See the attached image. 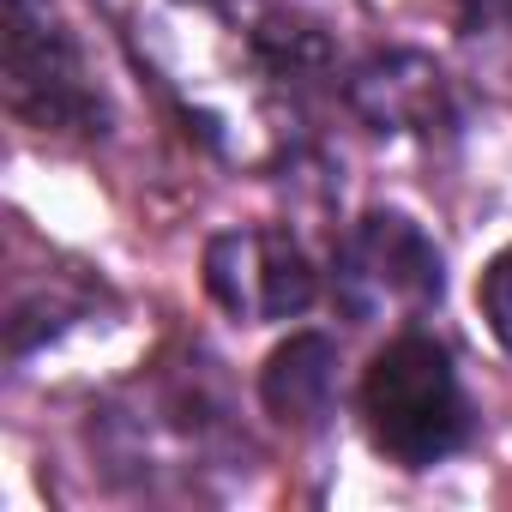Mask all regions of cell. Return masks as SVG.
<instances>
[{
    "label": "cell",
    "instance_id": "1",
    "mask_svg": "<svg viewBox=\"0 0 512 512\" xmlns=\"http://www.w3.org/2000/svg\"><path fill=\"white\" fill-rule=\"evenodd\" d=\"M362 428H368L374 452L392 458L398 470L440 464L470 428L452 356L422 332L392 338L362 380Z\"/></svg>",
    "mask_w": 512,
    "mask_h": 512
},
{
    "label": "cell",
    "instance_id": "2",
    "mask_svg": "<svg viewBox=\"0 0 512 512\" xmlns=\"http://www.w3.org/2000/svg\"><path fill=\"white\" fill-rule=\"evenodd\" d=\"M7 103L37 133H103V97L49 0H7Z\"/></svg>",
    "mask_w": 512,
    "mask_h": 512
},
{
    "label": "cell",
    "instance_id": "3",
    "mask_svg": "<svg viewBox=\"0 0 512 512\" xmlns=\"http://www.w3.org/2000/svg\"><path fill=\"white\" fill-rule=\"evenodd\" d=\"M338 296L356 320L422 314L440 302V253L410 217L368 211L338 253Z\"/></svg>",
    "mask_w": 512,
    "mask_h": 512
},
{
    "label": "cell",
    "instance_id": "4",
    "mask_svg": "<svg viewBox=\"0 0 512 512\" xmlns=\"http://www.w3.org/2000/svg\"><path fill=\"white\" fill-rule=\"evenodd\" d=\"M205 290L229 320L266 326L314 302V266L284 229H229L205 247Z\"/></svg>",
    "mask_w": 512,
    "mask_h": 512
},
{
    "label": "cell",
    "instance_id": "5",
    "mask_svg": "<svg viewBox=\"0 0 512 512\" xmlns=\"http://www.w3.org/2000/svg\"><path fill=\"white\" fill-rule=\"evenodd\" d=\"M350 109L380 127V133H434L452 121V103H446V73L428 61V55H374L368 67H356L350 79Z\"/></svg>",
    "mask_w": 512,
    "mask_h": 512
},
{
    "label": "cell",
    "instance_id": "6",
    "mask_svg": "<svg viewBox=\"0 0 512 512\" xmlns=\"http://www.w3.org/2000/svg\"><path fill=\"white\" fill-rule=\"evenodd\" d=\"M260 398L296 434L326 428V416L338 404V350H332V338L302 332V338L278 344L272 362H266V374H260Z\"/></svg>",
    "mask_w": 512,
    "mask_h": 512
},
{
    "label": "cell",
    "instance_id": "7",
    "mask_svg": "<svg viewBox=\"0 0 512 512\" xmlns=\"http://www.w3.org/2000/svg\"><path fill=\"white\" fill-rule=\"evenodd\" d=\"M476 302H482V320H488V332H494V338L512 350V247H500L494 260H488Z\"/></svg>",
    "mask_w": 512,
    "mask_h": 512
},
{
    "label": "cell",
    "instance_id": "8",
    "mask_svg": "<svg viewBox=\"0 0 512 512\" xmlns=\"http://www.w3.org/2000/svg\"><path fill=\"white\" fill-rule=\"evenodd\" d=\"M458 31L464 37H506L512 31V0H464Z\"/></svg>",
    "mask_w": 512,
    "mask_h": 512
},
{
    "label": "cell",
    "instance_id": "9",
    "mask_svg": "<svg viewBox=\"0 0 512 512\" xmlns=\"http://www.w3.org/2000/svg\"><path fill=\"white\" fill-rule=\"evenodd\" d=\"M193 7H217V0H193Z\"/></svg>",
    "mask_w": 512,
    "mask_h": 512
}]
</instances>
